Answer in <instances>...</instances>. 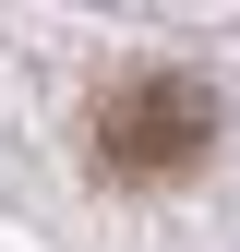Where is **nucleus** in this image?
<instances>
[{"label": "nucleus", "mask_w": 240, "mask_h": 252, "mask_svg": "<svg viewBox=\"0 0 240 252\" xmlns=\"http://www.w3.org/2000/svg\"><path fill=\"white\" fill-rule=\"evenodd\" d=\"M204 144H216V96H204L192 72H132V84H108V108H96L108 180H180Z\"/></svg>", "instance_id": "1"}]
</instances>
